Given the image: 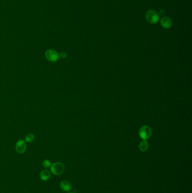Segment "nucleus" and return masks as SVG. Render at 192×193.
Segmentation results:
<instances>
[{
	"label": "nucleus",
	"instance_id": "39448f33",
	"mask_svg": "<svg viewBox=\"0 0 192 193\" xmlns=\"http://www.w3.org/2000/svg\"><path fill=\"white\" fill-rule=\"evenodd\" d=\"M26 149H27V144L25 141L20 139L17 142L15 146V150L19 154L24 153L26 151Z\"/></svg>",
	"mask_w": 192,
	"mask_h": 193
},
{
	"label": "nucleus",
	"instance_id": "ddd939ff",
	"mask_svg": "<svg viewBox=\"0 0 192 193\" xmlns=\"http://www.w3.org/2000/svg\"></svg>",
	"mask_w": 192,
	"mask_h": 193
},
{
	"label": "nucleus",
	"instance_id": "f03ea898",
	"mask_svg": "<svg viewBox=\"0 0 192 193\" xmlns=\"http://www.w3.org/2000/svg\"><path fill=\"white\" fill-rule=\"evenodd\" d=\"M152 135V129L147 126H143L139 131V135L143 140H147Z\"/></svg>",
	"mask_w": 192,
	"mask_h": 193
},
{
	"label": "nucleus",
	"instance_id": "f257e3e1",
	"mask_svg": "<svg viewBox=\"0 0 192 193\" xmlns=\"http://www.w3.org/2000/svg\"><path fill=\"white\" fill-rule=\"evenodd\" d=\"M51 173L56 176H59L64 173L65 171V166L61 162H55L52 164L50 167Z\"/></svg>",
	"mask_w": 192,
	"mask_h": 193
},
{
	"label": "nucleus",
	"instance_id": "9b49d317",
	"mask_svg": "<svg viewBox=\"0 0 192 193\" xmlns=\"http://www.w3.org/2000/svg\"><path fill=\"white\" fill-rule=\"evenodd\" d=\"M42 165L46 169L50 168L51 165V161L48 160H45L42 163Z\"/></svg>",
	"mask_w": 192,
	"mask_h": 193
},
{
	"label": "nucleus",
	"instance_id": "9d476101",
	"mask_svg": "<svg viewBox=\"0 0 192 193\" xmlns=\"http://www.w3.org/2000/svg\"><path fill=\"white\" fill-rule=\"evenodd\" d=\"M35 139V136L32 133H29L26 136V142H32Z\"/></svg>",
	"mask_w": 192,
	"mask_h": 193
},
{
	"label": "nucleus",
	"instance_id": "20e7f679",
	"mask_svg": "<svg viewBox=\"0 0 192 193\" xmlns=\"http://www.w3.org/2000/svg\"><path fill=\"white\" fill-rule=\"evenodd\" d=\"M146 19L148 22L154 24L159 20V15L155 11L149 10L146 14Z\"/></svg>",
	"mask_w": 192,
	"mask_h": 193
},
{
	"label": "nucleus",
	"instance_id": "423d86ee",
	"mask_svg": "<svg viewBox=\"0 0 192 193\" xmlns=\"http://www.w3.org/2000/svg\"><path fill=\"white\" fill-rule=\"evenodd\" d=\"M161 25L163 28H166V29L170 28L173 25L172 20L168 16L163 17L161 20Z\"/></svg>",
	"mask_w": 192,
	"mask_h": 193
},
{
	"label": "nucleus",
	"instance_id": "7ed1b4c3",
	"mask_svg": "<svg viewBox=\"0 0 192 193\" xmlns=\"http://www.w3.org/2000/svg\"><path fill=\"white\" fill-rule=\"evenodd\" d=\"M45 57L49 62H55L59 59V54L53 49H48L45 52Z\"/></svg>",
	"mask_w": 192,
	"mask_h": 193
},
{
	"label": "nucleus",
	"instance_id": "f8f14e48",
	"mask_svg": "<svg viewBox=\"0 0 192 193\" xmlns=\"http://www.w3.org/2000/svg\"><path fill=\"white\" fill-rule=\"evenodd\" d=\"M66 57H67V54L65 52H61L59 54V58L64 59V58H65Z\"/></svg>",
	"mask_w": 192,
	"mask_h": 193
},
{
	"label": "nucleus",
	"instance_id": "0eeeda50",
	"mask_svg": "<svg viewBox=\"0 0 192 193\" xmlns=\"http://www.w3.org/2000/svg\"><path fill=\"white\" fill-rule=\"evenodd\" d=\"M61 189L64 191H69L72 189L71 183L67 180H62L60 183Z\"/></svg>",
	"mask_w": 192,
	"mask_h": 193
},
{
	"label": "nucleus",
	"instance_id": "6e6552de",
	"mask_svg": "<svg viewBox=\"0 0 192 193\" xmlns=\"http://www.w3.org/2000/svg\"><path fill=\"white\" fill-rule=\"evenodd\" d=\"M40 178L42 181H48L51 177V172L48 169H44L40 174Z\"/></svg>",
	"mask_w": 192,
	"mask_h": 193
},
{
	"label": "nucleus",
	"instance_id": "1a4fd4ad",
	"mask_svg": "<svg viewBox=\"0 0 192 193\" xmlns=\"http://www.w3.org/2000/svg\"><path fill=\"white\" fill-rule=\"evenodd\" d=\"M139 148V149L140 151H142V152H145L148 149L149 144L146 140H143L140 142Z\"/></svg>",
	"mask_w": 192,
	"mask_h": 193
}]
</instances>
